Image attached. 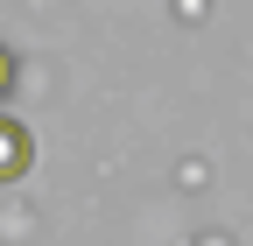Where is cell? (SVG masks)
<instances>
[{
  "label": "cell",
  "instance_id": "7a4b0ae2",
  "mask_svg": "<svg viewBox=\"0 0 253 246\" xmlns=\"http://www.w3.org/2000/svg\"><path fill=\"white\" fill-rule=\"evenodd\" d=\"M14 78H21V64H14V49L0 42V106H7V91H14Z\"/></svg>",
  "mask_w": 253,
  "mask_h": 246
},
{
  "label": "cell",
  "instance_id": "6da1fadb",
  "mask_svg": "<svg viewBox=\"0 0 253 246\" xmlns=\"http://www.w3.org/2000/svg\"><path fill=\"white\" fill-rule=\"evenodd\" d=\"M28 162H36V134H28L21 120H7V113H0V183L28 176Z\"/></svg>",
  "mask_w": 253,
  "mask_h": 246
}]
</instances>
